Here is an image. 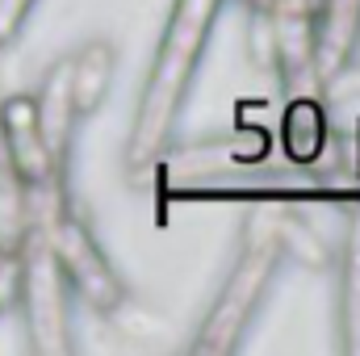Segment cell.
<instances>
[{
    "instance_id": "8992f818",
    "label": "cell",
    "mask_w": 360,
    "mask_h": 356,
    "mask_svg": "<svg viewBox=\"0 0 360 356\" xmlns=\"http://www.w3.org/2000/svg\"><path fill=\"white\" fill-rule=\"evenodd\" d=\"M113 76H117V46L109 38H89L68 55V89H72L76 122H89L101 109Z\"/></svg>"
},
{
    "instance_id": "ba28073f",
    "label": "cell",
    "mask_w": 360,
    "mask_h": 356,
    "mask_svg": "<svg viewBox=\"0 0 360 356\" xmlns=\"http://www.w3.org/2000/svg\"><path fill=\"white\" fill-rule=\"evenodd\" d=\"M340 352L360 356V205L348 214V231H344V248H340Z\"/></svg>"
},
{
    "instance_id": "8fae6325",
    "label": "cell",
    "mask_w": 360,
    "mask_h": 356,
    "mask_svg": "<svg viewBox=\"0 0 360 356\" xmlns=\"http://www.w3.org/2000/svg\"><path fill=\"white\" fill-rule=\"evenodd\" d=\"M21 285V248H0V319L17 306Z\"/></svg>"
},
{
    "instance_id": "7c38bea8",
    "label": "cell",
    "mask_w": 360,
    "mask_h": 356,
    "mask_svg": "<svg viewBox=\"0 0 360 356\" xmlns=\"http://www.w3.org/2000/svg\"><path fill=\"white\" fill-rule=\"evenodd\" d=\"M34 4L38 0H0V51L17 42V34H21L25 17L34 13Z\"/></svg>"
},
{
    "instance_id": "5b68a950",
    "label": "cell",
    "mask_w": 360,
    "mask_h": 356,
    "mask_svg": "<svg viewBox=\"0 0 360 356\" xmlns=\"http://www.w3.org/2000/svg\"><path fill=\"white\" fill-rule=\"evenodd\" d=\"M0 139H4L8 164L21 177L25 193L68 189V168L55 164V155L46 151V139H42V126H38L30 92H17V96L0 101Z\"/></svg>"
},
{
    "instance_id": "52a82bcc",
    "label": "cell",
    "mask_w": 360,
    "mask_h": 356,
    "mask_svg": "<svg viewBox=\"0 0 360 356\" xmlns=\"http://www.w3.org/2000/svg\"><path fill=\"white\" fill-rule=\"evenodd\" d=\"M34 96V113H38V126H42V139H46V151L55 155V164L68 168V155H72V134H76V109H72V89H68V55L42 76Z\"/></svg>"
},
{
    "instance_id": "7a4b0ae2",
    "label": "cell",
    "mask_w": 360,
    "mask_h": 356,
    "mask_svg": "<svg viewBox=\"0 0 360 356\" xmlns=\"http://www.w3.org/2000/svg\"><path fill=\"white\" fill-rule=\"evenodd\" d=\"M30 231L46 239V248L55 252V260H59L63 276H68V289L84 306H92L101 319H109L130 298L126 281L105 260V252H101L96 235L89 231V222L76 214L68 189L30 193Z\"/></svg>"
},
{
    "instance_id": "277c9868",
    "label": "cell",
    "mask_w": 360,
    "mask_h": 356,
    "mask_svg": "<svg viewBox=\"0 0 360 356\" xmlns=\"http://www.w3.org/2000/svg\"><path fill=\"white\" fill-rule=\"evenodd\" d=\"M17 306L30 331V348L38 356H72L76 336H72V289L68 276L46 248L42 235H25L21 243V285H17Z\"/></svg>"
},
{
    "instance_id": "6da1fadb",
    "label": "cell",
    "mask_w": 360,
    "mask_h": 356,
    "mask_svg": "<svg viewBox=\"0 0 360 356\" xmlns=\"http://www.w3.org/2000/svg\"><path fill=\"white\" fill-rule=\"evenodd\" d=\"M218 8H222V0H176L172 4L160 51H155L151 72L139 92L134 130L126 143V172L134 184H143V177L168 155V143L176 134L180 109H184L188 84L197 76V63H201V51H205Z\"/></svg>"
},
{
    "instance_id": "3957f363",
    "label": "cell",
    "mask_w": 360,
    "mask_h": 356,
    "mask_svg": "<svg viewBox=\"0 0 360 356\" xmlns=\"http://www.w3.org/2000/svg\"><path fill=\"white\" fill-rule=\"evenodd\" d=\"M281 260H285V252H281V239H276L272 218H269V210H264L243 231V248L235 256V268L226 272V285L214 298V306L205 310V323H201V331L193 336L188 348L197 356L235 352L243 344V331L256 319L260 302L269 298V285H272V276H276V268H281Z\"/></svg>"
},
{
    "instance_id": "4fadbf2b",
    "label": "cell",
    "mask_w": 360,
    "mask_h": 356,
    "mask_svg": "<svg viewBox=\"0 0 360 356\" xmlns=\"http://www.w3.org/2000/svg\"><path fill=\"white\" fill-rule=\"evenodd\" d=\"M323 89H327L331 101H356L360 96V63L352 59V63H344L340 72H331V76L323 80Z\"/></svg>"
},
{
    "instance_id": "9c48e42d",
    "label": "cell",
    "mask_w": 360,
    "mask_h": 356,
    "mask_svg": "<svg viewBox=\"0 0 360 356\" xmlns=\"http://www.w3.org/2000/svg\"><path fill=\"white\" fill-rule=\"evenodd\" d=\"M323 134H327L323 109H319L310 96H297V101L285 109V130H281L285 155H289L293 164H314V160L323 155Z\"/></svg>"
},
{
    "instance_id": "30bf717a",
    "label": "cell",
    "mask_w": 360,
    "mask_h": 356,
    "mask_svg": "<svg viewBox=\"0 0 360 356\" xmlns=\"http://www.w3.org/2000/svg\"><path fill=\"white\" fill-rule=\"evenodd\" d=\"M25 235H30V193L8 164L0 168V248H21Z\"/></svg>"
}]
</instances>
